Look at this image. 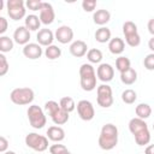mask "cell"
Here are the masks:
<instances>
[{
  "instance_id": "44",
  "label": "cell",
  "mask_w": 154,
  "mask_h": 154,
  "mask_svg": "<svg viewBox=\"0 0 154 154\" xmlns=\"http://www.w3.org/2000/svg\"><path fill=\"white\" fill-rule=\"evenodd\" d=\"M61 154H71V152H70V150H67V149H66V150H65V152H63V153H61Z\"/></svg>"
},
{
  "instance_id": "27",
  "label": "cell",
  "mask_w": 154,
  "mask_h": 154,
  "mask_svg": "<svg viewBox=\"0 0 154 154\" xmlns=\"http://www.w3.org/2000/svg\"><path fill=\"white\" fill-rule=\"evenodd\" d=\"M45 55H46V58L49 59V60H55V59L60 58V55H61V49H60L58 46L51 45V46H48V47L45 49Z\"/></svg>"
},
{
  "instance_id": "37",
  "label": "cell",
  "mask_w": 154,
  "mask_h": 154,
  "mask_svg": "<svg viewBox=\"0 0 154 154\" xmlns=\"http://www.w3.org/2000/svg\"><path fill=\"white\" fill-rule=\"evenodd\" d=\"M67 148L64 146V144H59V143H55V144H52L49 147V152L51 154H61L63 152H65Z\"/></svg>"
},
{
  "instance_id": "17",
  "label": "cell",
  "mask_w": 154,
  "mask_h": 154,
  "mask_svg": "<svg viewBox=\"0 0 154 154\" xmlns=\"http://www.w3.org/2000/svg\"><path fill=\"white\" fill-rule=\"evenodd\" d=\"M70 53L76 58H82L88 53V46L82 40H76L70 46Z\"/></svg>"
},
{
  "instance_id": "28",
  "label": "cell",
  "mask_w": 154,
  "mask_h": 154,
  "mask_svg": "<svg viewBox=\"0 0 154 154\" xmlns=\"http://www.w3.org/2000/svg\"><path fill=\"white\" fill-rule=\"evenodd\" d=\"M59 105H60V107H61L64 111H66L67 113L72 112V111L76 108L75 100H73L71 96H64V97H61L60 101H59Z\"/></svg>"
},
{
  "instance_id": "30",
  "label": "cell",
  "mask_w": 154,
  "mask_h": 154,
  "mask_svg": "<svg viewBox=\"0 0 154 154\" xmlns=\"http://www.w3.org/2000/svg\"><path fill=\"white\" fill-rule=\"evenodd\" d=\"M13 49V40L8 36H0V51L2 53L11 52Z\"/></svg>"
},
{
  "instance_id": "21",
  "label": "cell",
  "mask_w": 154,
  "mask_h": 154,
  "mask_svg": "<svg viewBox=\"0 0 154 154\" xmlns=\"http://www.w3.org/2000/svg\"><path fill=\"white\" fill-rule=\"evenodd\" d=\"M40 25H41V20H40V17H37L36 14H29L24 19V26L29 31H36V30H38L40 29Z\"/></svg>"
},
{
  "instance_id": "34",
  "label": "cell",
  "mask_w": 154,
  "mask_h": 154,
  "mask_svg": "<svg viewBox=\"0 0 154 154\" xmlns=\"http://www.w3.org/2000/svg\"><path fill=\"white\" fill-rule=\"evenodd\" d=\"M42 5H43V1H40V0H28L25 2V6L31 11H40Z\"/></svg>"
},
{
  "instance_id": "23",
  "label": "cell",
  "mask_w": 154,
  "mask_h": 154,
  "mask_svg": "<svg viewBox=\"0 0 154 154\" xmlns=\"http://www.w3.org/2000/svg\"><path fill=\"white\" fill-rule=\"evenodd\" d=\"M120 81H122V83H124L126 85L134 84L137 81V72H136V70L131 67L128 71L120 73Z\"/></svg>"
},
{
  "instance_id": "8",
  "label": "cell",
  "mask_w": 154,
  "mask_h": 154,
  "mask_svg": "<svg viewBox=\"0 0 154 154\" xmlns=\"http://www.w3.org/2000/svg\"><path fill=\"white\" fill-rule=\"evenodd\" d=\"M96 101L97 105L103 108H108L113 105V93H112V88L108 84H101L97 87Z\"/></svg>"
},
{
  "instance_id": "39",
  "label": "cell",
  "mask_w": 154,
  "mask_h": 154,
  "mask_svg": "<svg viewBox=\"0 0 154 154\" xmlns=\"http://www.w3.org/2000/svg\"><path fill=\"white\" fill-rule=\"evenodd\" d=\"M7 26H8L7 19L5 17H0V34H4L7 30Z\"/></svg>"
},
{
  "instance_id": "24",
  "label": "cell",
  "mask_w": 154,
  "mask_h": 154,
  "mask_svg": "<svg viewBox=\"0 0 154 154\" xmlns=\"http://www.w3.org/2000/svg\"><path fill=\"white\" fill-rule=\"evenodd\" d=\"M135 113L140 119H147L152 114V107L148 103H138L135 108Z\"/></svg>"
},
{
  "instance_id": "42",
  "label": "cell",
  "mask_w": 154,
  "mask_h": 154,
  "mask_svg": "<svg viewBox=\"0 0 154 154\" xmlns=\"http://www.w3.org/2000/svg\"><path fill=\"white\" fill-rule=\"evenodd\" d=\"M148 47H149V49L154 53V36H152V37L149 38V41H148Z\"/></svg>"
},
{
  "instance_id": "35",
  "label": "cell",
  "mask_w": 154,
  "mask_h": 154,
  "mask_svg": "<svg viewBox=\"0 0 154 154\" xmlns=\"http://www.w3.org/2000/svg\"><path fill=\"white\" fill-rule=\"evenodd\" d=\"M143 65L147 70L154 71V53H150V54L146 55V58L143 59Z\"/></svg>"
},
{
  "instance_id": "16",
  "label": "cell",
  "mask_w": 154,
  "mask_h": 154,
  "mask_svg": "<svg viewBox=\"0 0 154 154\" xmlns=\"http://www.w3.org/2000/svg\"><path fill=\"white\" fill-rule=\"evenodd\" d=\"M54 38H55V36L52 32V30H49V29H40L36 35V40H37L38 45L45 46V47L51 46Z\"/></svg>"
},
{
  "instance_id": "19",
  "label": "cell",
  "mask_w": 154,
  "mask_h": 154,
  "mask_svg": "<svg viewBox=\"0 0 154 154\" xmlns=\"http://www.w3.org/2000/svg\"><path fill=\"white\" fill-rule=\"evenodd\" d=\"M111 19V13L105 10V8H101V10H96L93 14V20L95 24L100 25V26H103L105 24H107Z\"/></svg>"
},
{
  "instance_id": "36",
  "label": "cell",
  "mask_w": 154,
  "mask_h": 154,
  "mask_svg": "<svg viewBox=\"0 0 154 154\" xmlns=\"http://www.w3.org/2000/svg\"><path fill=\"white\" fill-rule=\"evenodd\" d=\"M82 7L85 12H93L96 7V1L95 0H84V1H82Z\"/></svg>"
},
{
  "instance_id": "29",
  "label": "cell",
  "mask_w": 154,
  "mask_h": 154,
  "mask_svg": "<svg viewBox=\"0 0 154 154\" xmlns=\"http://www.w3.org/2000/svg\"><path fill=\"white\" fill-rule=\"evenodd\" d=\"M87 59L91 64H99L102 60V52L100 49H97V48H91L87 53Z\"/></svg>"
},
{
  "instance_id": "18",
  "label": "cell",
  "mask_w": 154,
  "mask_h": 154,
  "mask_svg": "<svg viewBox=\"0 0 154 154\" xmlns=\"http://www.w3.org/2000/svg\"><path fill=\"white\" fill-rule=\"evenodd\" d=\"M47 137L48 140L53 141V142H61L64 138H65V131L61 126L59 125H53V126H49L48 130H47Z\"/></svg>"
},
{
  "instance_id": "25",
  "label": "cell",
  "mask_w": 154,
  "mask_h": 154,
  "mask_svg": "<svg viewBox=\"0 0 154 154\" xmlns=\"http://www.w3.org/2000/svg\"><path fill=\"white\" fill-rule=\"evenodd\" d=\"M51 118H52V120L55 125H64L69 120V113L60 107L55 113H53L51 116Z\"/></svg>"
},
{
  "instance_id": "2",
  "label": "cell",
  "mask_w": 154,
  "mask_h": 154,
  "mask_svg": "<svg viewBox=\"0 0 154 154\" xmlns=\"http://www.w3.org/2000/svg\"><path fill=\"white\" fill-rule=\"evenodd\" d=\"M118 144V128L107 123L101 128L99 136V147L103 150H112Z\"/></svg>"
},
{
  "instance_id": "5",
  "label": "cell",
  "mask_w": 154,
  "mask_h": 154,
  "mask_svg": "<svg viewBox=\"0 0 154 154\" xmlns=\"http://www.w3.org/2000/svg\"><path fill=\"white\" fill-rule=\"evenodd\" d=\"M26 114H28L29 123L34 129H42L47 123V118H46L43 109L37 105L29 106Z\"/></svg>"
},
{
  "instance_id": "3",
  "label": "cell",
  "mask_w": 154,
  "mask_h": 154,
  "mask_svg": "<svg viewBox=\"0 0 154 154\" xmlns=\"http://www.w3.org/2000/svg\"><path fill=\"white\" fill-rule=\"evenodd\" d=\"M79 83L84 91H91L96 88V72L91 64H82L79 67Z\"/></svg>"
},
{
  "instance_id": "31",
  "label": "cell",
  "mask_w": 154,
  "mask_h": 154,
  "mask_svg": "<svg viewBox=\"0 0 154 154\" xmlns=\"http://www.w3.org/2000/svg\"><path fill=\"white\" fill-rule=\"evenodd\" d=\"M122 100H123V102H125L128 105H131L137 100V94L134 89H125L122 93Z\"/></svg>"
},
{
  "instance_id": "11",
  "label": "cell",
  "mask_w": 154,
  "mask_h": 154,
  "mask_svg": "<svg viewBox=\"0 0 154 154\" xmlns=\"http://www.w3.org/2000/svg\"><path fill=\"white\" fill-rule=\"evenodd\" d=\"M96 76L101 82H111L114 77V69L112 67L111 64L107 63H102L99 65V67L96 69Z\"/></svg>"
},
{
  "instance_id": "40",
  "label": "cell",
  "mask_w": 154,
  "mask_h": 154,
  "mask_svg": "<svg viewBox=\"0 0 154 154\" xmlns=\"http://www.w3.org/2000/svg\"><path fill=\"white\" fill-rule=\"evenodd\" d=\"M147 28H148V31L152 34V36H154V18H150V19L148 20Z\"/></svg>"
},
{
  "instance_id": "12",
  "label": "cell",
  "mask_w": 154,
  "mask_h": 154,
  "mask_svg": "<svg viewBox=\"0 0 154 154\" xmlns=\"http://www.w3.org/2000/svg\"><path fill=\"white\" fill-rule=\"evenodd\" d=\"M55 19V12L53 6L49 2H43L41 10H40V20L45 25H49Z\"/></svg>"
},
{
  "instance_id": "33",
  "label": "cell",
  "mask_w": 154,
  "mask_h": 154,
  "mask_svg": "<svg viewBox=\"0 0 154 154\" xmlns=\"http://www.w3.org/2000/svg\"><path fill=\"white\" fill-rule=\"evenodd\" d=\"M10 69V65H8V61L6 59V57L1 53L0 54V76H5L7 73Z\"/></svg>"
},
{
  "instance_id": "15",
  "label": "cell",
  "mask_w": 154,
  "mask_h": 154,
  "mask_svg": "<svg viewBox=\"0 0 154 154\" xmlns=\"http://www.w3.org/2000/svg\"><path fill=\"white\" fill-rule=\"evenodd\" d=\"M30 40V31L25 28V26H18L16 28L14 32H13V41L18 45H28Z\"/></svg>"
},
{
  "instance_id": "20",
  "label": "cell",
  "mask_w": 154,
  "mask_h": 154,
  "mask_svg": "<svg viewBox=\"0 0 154 154\" xmlns=\"http://www.w3.org/2000/svg\"><path fill=\"white\" fill-rule=\"evenodd\" d=\"M108 49L114 55L122 54L124 52V49H125V42H124V40L120 38V37H113V38H111V41L108 42Z\"/></svg>"
},
{
  "instance_id": "1",
  "label": "cell",
  "mask_w": 154,
  "mask_h": 154,
  "mask_svg": "<svg viewBox=\"0 0 154 154\" xmlns=\"http://www.w3.org/2000/svg\"><path fill=\"white\" fill-rule=\"evenodd\" d=\"M129 130L135 137V142L138 146H146L150 142V132L148 130V125L143 119L132 118L129 122Z\"/></svg>"
},
{
  "instance_id": "13",
  "label": "cell",
  "mask_w": 154,
  "mask_h": 154,
  "mask_svg": "<svg viewBox=\"0 0 154 154\" xmlns=\"http://www.w3.org/2000/svg\"><path fill=\"white\" fill-rule=\"evenodd\" d=\"M54 36H55V40H58V42H60L63 45H66V43L72 41L73 30L67 25H61L55 30Z\"/></svg>"
},
{
  "instance_id": "10",
  "label": "cell",
  "mask_w": 154,
  "mask_h": 154,
  "mask_svg": "<svg viewBox=\"0 0 154 154\" xmlns=\"http://www.w3.org/2000/svg\"><path fill=\"white\" fill-rule=\"evenodd\" d=\"M77 113L79 116V118L82 120H85V122H89L94 118L95 116V109H94V106L90 101L88 100H81L77 102Z\"/></svg>"
},
{
  "instance_id": "14",
  "label": "cell",
  "mask_w": 154,
  "mask_h": 154,
  "mask_svg": "<svg viewBox=\"0 0 154 154\" xmlns=\"http://www.w3.org/2000/svg\"><path fill=\"white\" fill-rule=\"evenodd\" d=\"M23 54L25 58L28 59H31V60H35V59H38L41 58L42 55V48L38 43H34V42H30L28 45H25L23 47Z\"/></svg>"
},
{
  "instance_id": "9",
  "label": "cell",
  "mask_w": 154,
  "mask_h": 154,
  "mask_svg": "<svg viewBox=\"0 0 154 154\" xmlns=\"http://www.w3.org/2000/svg\"><path fill=\"white\" fill-rule=\"evenodd\" d=\"M7 14L13 20H19L25 17V4L23 0H8L6 2Z\"/></svg>"
},
{
  "instance_id": "26",
  "label": "cell",
  "mask_w": 154,
  "mask_h": 154,
  "mask_svg": "<svg viewBox=\"0 0 154 154\" xmlns=\"http://www.w3.org/2000/svg\"><path fill=\"white\" fill-rule=\"evenodd\" d=\"M116 69L120 73L128 71L129 69H131V61H130V59L126 58V57H118L117 60H116Z\"/></svg>"
},
{
  "instance_id": "45",
  "label": "cell",
  "mask_w": 154,
  "mask_h": 154,
  "mask_svg": "<svg viewBox=\"0 0 154 154\" xmlns=\"http://www.w3.org/2000/svg\"><path fill=\"white\" fill-rule=\"evenodd\" d=\"M153 129H154V124H153Z\"/></svg>"
},
{
  "instance_id": "7",
  "label": "cell",
  "mask_w": 154,
  "mask_h": 154,
  "mask_svg": "<svg viewBox=\"0 0 154 154\" xmlns=\"http://www.w3.org/2000/svg\"><path fill=\"white\" fill-rule=\"evenodd\" d=\"M25 144L35 152H45L48 148V137L36 132H30L25 136Z\"/></svg>"
},
{
  "instance_id": "22",
  "label": "cell",
  "mask_w": 154,
  "mask_h": 154,
  "mask_svg": "<svg viewBox=\"0 0 154 154\" xmlns=\"http://www.w3.org/2000/svg\"><path fill=\"white\" fill-rule=\"evenodd\" d=\"M111 30L107 26H101L95 31V40L100 43H106L111 41Z\"/></svg>"
},
{
  "instance_id": "41",
  "label": "cell",
  "mask_w": 154,
  "mask_h": 154,
  "mask_svg": "<svg viewBox=\"0 0 154 154\" xmlns=\"http://www.w3.org/2000/svg\"><path fill=\"white\" fill-rule=\"evenodd\" d=\"M144 154H154V144H149L144 149Z\"/></svg>"
},
{
  "instance_id": "6",
  "label": "cell",
  "mask_w": 154,
  "mask_h": 154,
  "mask_svg": "<svg viewBox=\"0 0 154 154\" xmlns=\"http://www.w3.org/2000/svg\"><path fill=\"white\" fill-rule=\"evenodd\" d=\"M123 34H124L126 45H129L130 47L140 46L141 37H140V34L137 31V25L134 22H131V20L124 22V24H123Z\"/></svg>"
},
{
  "instance_id": "4",
  "label": "cell",
  "mask_w": 154,
  "mask_h": 154,
  "mask_svg": "<svg viewBox=\"0 0 154 154\" xmlns=\"http://www.w3.org/2000/svg\"><path fill=\"white\" fill-rule=\"evenodd\" d=\"M34 90L31 88H16L11 91L10 99L14 105L18 106H24V105H30L34 100Z\"/></svg>"
},
{
  "instance_id": "32",
  "label": "cell",
  "mask_w": 154,
  "mask_h": 154,
  "mask_svg": "<svg viewBox=\"0 0 154 154\" xmlns=\"http://www.w3.org/2000/svg\"><path fill=\"white\" fill-rule=\"evenodd\" d=\"M59 108H60V105H59L58 102L53 101V100L47 101V102L45 103V109H46V112L48 113V116H49V117H51L53 113H55Z\"/></svg>"
},
{
  "instance_id": "43",
  "label": "cell",
  "mask_w": 154,
  "mask_h": 154,
  "mask_svg": "<svg viewBox=\"0 0 154 154\" xmlns=\"http://www.w3.org/2000/svg\"><path fill=\"white\" fill-rule=\"evenodd\" d=\"M2 154H16V152H13V150H7V152H5V153H2Z\"/></svg>"
},
{
  "instance_id": "38",
  "label": "cell",
  "mask_w": 154,
  "mask_h": 154,
  "mask_svg": "<svg viewBox=\"0 0 154 154\" xmlns=\"http://www.w3.org/2000/svg\"><path fill=\"white\" fill-rule=\"evenodd\" d=\"M7 148H8V141L4 136H1L0 137V152L5 153V152H7Z\"/></svg>"
}]
</instances>
